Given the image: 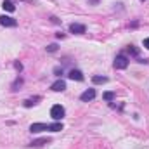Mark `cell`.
<instances>
[{
	"instance_id": "6da1fadb",
	"label": "cell",
	"mask_w": 149,
	"mask_h": 149,
	"mask_svg": "<svg viewBox=\"0 0 149 149\" xmlns=\"http://www.w3.org/2000/svg\"><path fill=\"white\" fill-rule=\"evenodd\" d=\"M43 130L61 132L63 130V123L61 121H54V123H33V125H30V132L31 134H38V132H43Z\"/></svg>"
},
{
	"instance_id": "7a4b0ae2",
	"label": "cell",
	"mask_w": 149,
	"mask_h": 149,
	"mask_svg": "<svg viewBox=\"0 0 149 149\" xmlns=\"http://www.w3.org/2000/svg\"><path fill=\"white\" fill-rule=\"evenodd\" d=\"M128 63H130V59H128L125 54H118V56L114 57L113 66H114L116 70H125V68H128Z\"/></svg>"
},
{
	"instance_id": "3957f363",
	"label": "cell",
	"mask_w": 149,
	"mask_h": 149,
	"mask_svg": "<svg viewBox=\"0 0 149 149\" xmlns=\"http://www.w3.org/2000/svg\"><path fill=\"white\" fill-rule=\"evenodd\" d=\"M64 114H66V111H64V108H63L61 104H54V106L50 108V116H52L56 121H61V120L64 118Z\"/></svg>"
},
{
	"instance_id": "277c9868",
	"label": "cell",
	"mask_w": 149,
	"mask_h": 149,
	"mask_svg": "<svg viewBox=\"0 0 149 149\" xmlns=\"http://www.w3.org/2000/svg\"><path fill=\"white\" fill-rule=\"evenodd\" d=\"M0 24L2 26H5V28H16L17 26V21L14 19V17H10V16H0Z\"/></svg>"
},
{
	"instance_id": "5b68a950",
	"label": "cell",
	"mask_w": 149,
	"mask_h": 149,
	"mask_svg": "<svg viewBox=\"0 0 149 149\" xmlns=\"http://www.w3.org/2000/svg\"><path fill=\"white\" fill-rule=\"evenodd\" d=\"M95 95H97V92H95V88H87L81 95H80V101H83V102H88V101H94L95 99Z\"/></svg>"
},
{
	"instance_id": "8992f818",
	"label": "cell",
	"mask_w": 149,
	"mask_h": 149,
	"mask_svg": "<svg viewBox=\"0 0 149 149\" xmlns=\"http://www.w3.org/2000/svg\"><path fill=\"white\" fill-rule=\"evenodd\" d=\"M70 31L74 33V35H83L85 31H87V28H85V24H80V23H71L70 24Z\"/></svg>"
},
{
	"instance_id": "52a82bcc",
	"label": "cell",
	"mask_w": 149,
	"mask_h": 149,
	"mask_svg": "<svg viewBox=\"0 0 149 149\" xmlns=\"http://www.w3.org/2000/svg\"><path fill=\"white\" fill-rule=\"evenodd\" d=\"M50 88H52L54 92H63V90H66V81H64V80H57V81H54V83L50 85Z\"/></svg>"
},
{
	"instance_id": "ba28073f",
	"label": "cell",
	"mask_w": 149,
	"mask_h": 149,
	"mask_svg": "<svg viewBox=\"0 0 149 149\" xmlns=\"http://www.w3.org/2000/svg\"><path fill=\"white\" fill-rule=\"evenodd\" d=\"M68 78H70V80H76V81H83V73H81L80 70H71V71L68 73Z\"/></svg>"
},
{
	"instance_id": "9c48e42d",
	"label": "cell",
	"mask_w": 149,
	"mask_h": 149,
	"mask_svg": "<svg viewBox=\"0 0 149 149\" xmlns=\"http://www.w3.org/2000/svg\"><path fill=\"white\" fill-rule=\"evenodd\" d=\"M2 7H3V10H7V12H14V10H16V5H14L10 0H3V2H2Z\"/></svg>"
},
{
	"instance_id": "30bf717a",
	"label": "cell",
	"mask_w": 149,
	"mask_h": 149,
	"mask_svg": "<svg viewBox=\"0 0 149 149\" xmlns=\"http://www.w3.org/2000/svg\"><path fill=\"white\" fill-rule=\"evenodd\" d=\"M50 141L49 139H38V141H33L31 144H28L30 148H42V146H45V144H49Z\"/></svg>"
},
{
	"instance_id": "8fae6325",
	"label": "cell",
	"mask_w": 149,
	"mask_h": 149,
	"mask_svg": "<svg viewBox=\"0 0 149 149\" xmlns=\"http://www.w3.org/2000/svg\"><path fill=\"white\" fill-rule=\"evenodd\" d=\"M38 101H40V97H31V99H26V101H24V102H23V106H24V108H31V106H35V104H37Z\"/></svg>"
},
{
	"instance_id": "7c38bea8",
	"label": "cell",
	"mask_w": 149,
	"mask_h": 149,
	"mask_svg": "<svg viewBox=\"0 0 149 149\" xmlns=\"http://www.w3.org/2000/svg\"><path fill=\"white\" fill-rule=\"evenodd\" d=\"M106 81H108V76H101V74L92 76V83H95V85H99V83H106Z\"/></svg>"
},
{
	"instance_id": "4fadbf2b",
	"label": "cell",
	"mask_w": 149,
	"mask_h": 149,
	"mask_svg": "<svg viewBox=\"0 0 149 149\" xmlns=\"http://www.w3.org/2000/svg\"><path fill=\"white\" fill-rule=\"evenodd\" d=\"M102 99H104L106 102H113V101L116 99V92H104V94H102Z\"/></svg>"
},
{
	"instance_id": "5bb4252c",
	"label": "cell",
	"mask_w": 149,
	"mask_h": 149,
	"mask_svg": "<svg viewBox=\"0 0 149 149\" xmlns=\"http://www.w3.org/2000/svg\"><path fill=\"white\" fill-rule=\"evenodd\" d=\"M127 52H128L130 56H134V57H139V54H141V50H139L137 47H134V45H128V47H127Z\"/></svg>"
},
{
	"instance_id": "9a60e30c",
	"label": "cell",
	"mask_w": 149,
	"mask_h": 149,
	"mask_svg": "<svg viewBox=\"0 0 149 149\" xmlns=\"http://www.w3.org/2000/svg\"><path fill=\"white\" fill-rule=\"evenodd\" d=\"M21 85H23V78H21V76H17V78H16V81L12 83V90H14V92H16V90H19V87H21Z\"/></svg>"
},
{
	"instance_id": "2e32d148",
	"label": "cell",
	"mask_w": 149,
	"mask_h": 149,
	"mask_svg": "<svg viewBox=\"0 0 149 149\" xmlns=\"http://www.w3.org/2000/svg\"><path fill=\"white\" fill-rule=\"evenodd\" d=\"M45 49H47V52H56V50H57V43H50V45H47Z\"/></svg>"
},
{
	"instance_id": "e0dca14e",
	"label": "cell",
	"mask_w": 149,
	"mask_h": 149,
	"mask_svg": "<svg viewBox=\"0 0 149 149\" xmlns=\"http://www.w3.org/2000/svg\"><path fill=\"white\" fill-rule=\"evenodd\" d=\"M54 74H56V76H61V74H63V68H59V66L54 68Z\"/></svg>"
},
{
	"instance_id": "ac0fdd59",
	"label": "cell",
	"mask_w": 149,
	"mask_h": 149,
	"mask_svg": "<svg viewBox=\"0 0 149 149\" xmlns=\"http://www.w3.org/2000/svg\"><path fill=\"white\" fill-rule=\"evenodd\" d=\"M14 68H16L17 71H23V64H21V63H14Z\"/></svg>"
},
{
	"instance_id": "d6986e66",
	"label": "cell",
	"mask_w": 149,
	"mask_h": 149,
	"mask_svg": "<svg viewBox=\"0 0 149 149\" xmlns=\"http://www.w3.org/2000/svg\"><path fill=\"white\" fill-rule=\"evenodd\" d=\"M144 47H146V49L149 50V37H148V38H144Z\"/></svg>"
},
{
	"instance_id": "ffe728a7",
	"label": "cell",
	"mask_w": 149,
	"mask_h": 149,
	"mask_svg": "<svg viewBox=\"0 0 149 149\" xmlns=\"http://www.w3.org/2000/svg\"><path fill=\"white\" fill-rule=\"evenodd\" d=\"M50 19H52V23H56V24H59V19H57V17H54V16H52Z\"/></svg>"
},
{
	"instance_id": "44dd1931",
	"label": "cell",
	"mask_w": 149,
	"mask_h": 149,
	"mask_svg": "<svg viewBox=\"0 0 149 149\" xmlns=\"http://www.w3.org/2000/svg\"><path fill=\"white\" fill-rule=\"evenodd\" d=\"M141 2H144V0H141Z\"/></svg>"
}]
</instances>
